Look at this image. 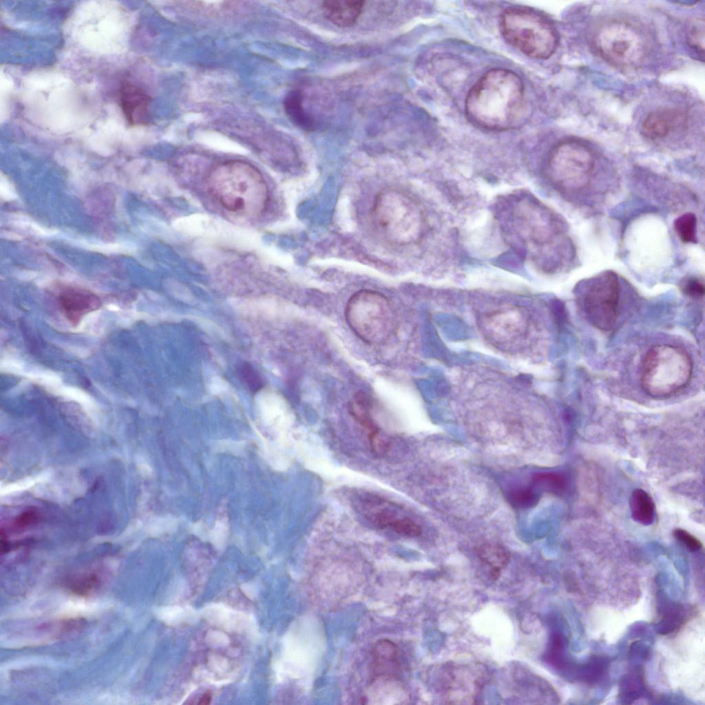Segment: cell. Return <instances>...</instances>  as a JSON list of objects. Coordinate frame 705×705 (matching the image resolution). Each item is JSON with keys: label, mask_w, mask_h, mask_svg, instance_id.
Returning a JSON list of instances; mask_svg holds the SVG:
<instances>
[{"label": "cell", "mask_w": 705, "mask_h": 705, "mask_svg": "<svg viewBox=\"0 0 705 705\" xmlns=\"http://www.w3.org/2000/svg\"><path fill=\"white\" fill-rule=\"evenodd\" d=\"M538 498L537 494L529 490L516 491L509 497L511 504L518 508L532 507L537 504Z\"/></svg>", "instance_id": "obj_27"}, {"label": "cell", "mask_w": 705, "mask_h": 705, "mask_svg": "<svg viewBox=\"0 0 705 705\" xmlns=\"http://www.w3.org/2000/svg\"><path fill=\"white\" fill-rule=\"evenodd\" d=\"M371 399L363 392H357L350 402L349 410L352 417L367 432L372 448L376 451L381 450L379 441V430L370 414Z\"/></svg>", "instance_id": "obj_18"}, {"label": "cell", "mask_w": 705, "mask_h": 705, "mask_svg": "<svg viewBox=\"0 0 705 705\" xmlns=\"http://www.w3.org/2000/svg\"><path fill=\"white\" fill-rule=\"evenodd\" d=\"M500 28L505 39L529 57L546 59L557 48L558 36L554 25L530 8H508L501 17Z\"/></svg>", "instance_id": "obj_5"}, {"label": "cell", "mask_w": 705, "mask_h": 705, "mask_svg": "<svg viewBox=\"0 0 705 705\" xmlns=\"http://www.w3.org/2000/svg\"><path fill=\"white\" fill-rule=\"evenodd\" d=\"M534 483L543 490L554 493L562 492L567 487L566 478L558 473H540L536 474Z\"/></svg>", "instance_id": "obj_24"}, {"label": "cell", "mask_w": 705, "mask_h": 705, "mask_svg": "<svg viewBox=\"0 0 705 705\" xmlns=\"http://www.w3.org/2000/svg\"><path fill=\"white\" fill-rule=\"evenodd\" d=\"M693 364L683 349L668 344L652 347L645 356L641 375L643 390L655 398H666L685 387Z\"/></svg>", "instance_id": "obj_6"}, {"label": "cell", "mask_w": 705, "mask_h": 705, "mask_svg": "<svg viewBox=\"0 0 705 705\" xmlns=\"http://www.w3.org/2000/svg\"><path fill=\"white\" fill-rule=\"evenodd\" d=\"M673 536L684 545L691 551H697L702 547V543L695 536L682 529H676L673 532Z\"/></svg>", "instance_id": "obj_28"}, {"label": "cell", "mask_w": 705, "mask_h": 705, "mask_svg": "<svg viewBox=\"0 0 705 705\" xmlns=\"http://www.w3.org/2000/svg\"><path fill=\"white\" fill-rule=\"evenodd\" d=\"M346 322L354 333L368 344L386 340L394 326V313L388 298L372 290H361L348 299Z\"/></svg>", "instance_id": "obj_7"}, {"label": "cell", "mask_w": 705, "mask_h": 705, "mask_svg": "<svg viewBox=\"0 0 705 705\" xmlns=\"http://www.w3.org/2000/svg\"><path fill=\"white\" fill-rule=\"evenodd\" d=\"M479 559L490 568L492 579H497L501 570L508 564L510 558L509 551L503 546L495 543H486L476 548Z\"/></svg>", "instance_id": "obj_19"}, {"label": "cell", "mask_w": 705, "mask_h": 705, "mask_svg": "<svg viewBox=\"0 0 705 705\" xmlns=\"http://www.w3.org/2000/svg\"><path fill=\"white\" fill-rule=\"evenodd\" d=\"M364 1L330 0L322 3L324 16L333 23L339 27L353 25L364 6Z\"/></svg>", "instance_id": "obj_17"}, {"label": "cell", "mask_w": 705, "mask_h": 705, "mask_svg": "<svg viewBox=\"0 0 705 705\" xmlns=\"http://www.w3.org/2000/svg\"><path fill=\"white\" fill-rule=\"evenodd\" d=\"M467 667H450L446 669L445 677H443L442 687L444 688V698L448 704L472 703L476 695L483 686V681L479 674H475Z\"/></svg>", "instance_id": "obj_11"}, {"label": "cell", "mask_w": 705, "mask_h": 705, "mask_svg": "<svg viewBox=\"0 0 705 705\" xmlns=\"http://www.w3.org/2000/svg\"><path fill=\"white\" fill-rule=\"evenodd\" d=\"M211 699V694L209 693H207L200 698L198 704H204V705L208 704L210 703Z\"/></svg>", "instance_id": "obj_30"}, {"label": "cell", "mask_w": 705, "mask_h": 705, "mask_svg": "<svg viewBox=\"0 0 705 705\" xmlns=\"http://www.w3.org/2000/svg\"><path fill=\"white\" fill-rule=\"evenodd\" d=\"M594 167V155L588 147L576 140H566L551 151L545 173L558 190L575 193L589 185Z\"/></svg>", "instance_id": "obj_8"}, {"label": "cell", "mask_w": 705, "mask_h": 705, "mask_svg": "<svg viewBox=\"0 0 705 705\" xmlns=\"http://www.w3.org/2000/svg\"><path fill=\"white\" fill-rule=\"evenodd\" d=\"M580 295L589 322L601 330H611L618 315L620 284L617 275L605 271L589 278L584 282Z\"/></svg>", "instance_id": "obj_10"}, {"label": "cell", "mask_w": 705, "mask_h": 705, "mask_svg": "<svg viewBox=\"0 0 705 705\" xmlns=\"http://www.w3.org/2000/svg\"><path fill=\"white\" fill-rule=\"evenodd\" d=\"M207 188L223 208L242 216L259 215L268 202V188L260 172L241 160L215 165L207 176Z\"/></svg>", "instance_id": "obj_2"}, {"label": "cell", "mask_w": 705, "mask_h": 705, "mask_svg": "<svg viewBox=\"0 0 705 705\" xmlns=\"http://www.w3.org/2000/svg\"><path fill=\"white\" fill-rule=\"evenodd\" d=\"M58 303L65 318L73 326L78 324L84 316L101 306L100 298L87 290L70 287L60 293Z\"/></svg>", "instance_id": "obj_13"}, {"label": "cell", "mask_w": 705, "mask_h": 705, "mask_svg": "<svg viewBox=\"0 0 705 705\" xmlns=\"http://www.w3.org/2000/svg\"><path fill=\"white\" fill-rule=\"evenodd\" d=\"M375 520L380 528L390 527L395 532L406 536L416 537L421 533V527L407 518H396L386 512H379L376 515Z\"/></svg>", "instance_id": "obj_21"}, {"label": "cell", "mask_w": 705, "mask_h": 705, "mask_svg": "<svg viewBox=\"0 0 705 705\" xmlns=\"http://www.w3.org/2000/svg\"><path fill=\"white\" fill-rule=\"evenodd\" d=\"M119 105L130 126L146 125L151 102V96L138 85L125 80L118 92Z\"/></svg>", "instance_id": "obj_12"}, {"label": "cell", "mask_w": 705, "mask_h": 705, "mask_svg": "<svg viewBox=\"0 0 705 705\" xmlns=\"http://www.w3.org/2000/svg\"><path fill=\"white\" fill-rule=\"evenodd\" d=\"M238 370L240 378L251 391L257 392L264 386L262 377L249 364H241Z\"/></svg>", "instance_id": "obj_26"}, {"label": "cell", "mask_w": 705, "mask_h": 705, "mask_svg": "<svg viewBox=\"0 0 705 705\" xmlns=\"http://www.w3.org/2000/svg\"><path fill=\"white\" fill-rule=\"evenodd\" d=\"M674 229L679 238L684 242H694L696 240V218L692 213H686L679 216L674 222Z\"/></svg>", "instance_id": "obj_23"}, {"label": "cell", "mask_w": 705, "mask_h": 705, "mask_svg": "<svg viewBox=\"0 0 705 705\" xmlns=\"http://www.w3.org/2000/svg\"><path fill=\"white\" fill-rule=\"evenodd\" d=\"M371 668L373 676H399L400 671L399 651L392 641L378 640L371 651Z\"/></svg>", "instance_id": "obj_16"}, {"label": "cell", "mask_w": 705, "mask_h": 705, "mask_svg": "<svg viewBox=\"0 0 705 705\" xmlns=\"http://www.w3.org/2000/svg\"><path fill=\"white\" fill-rule=\"evenodd\" d=\"M525 109V88L514 72L492 69L469 91L465 110L474 125L490 131H506L518 126Z\"/></svg>", "instance_id": "obj_1"}, {"label": "cell", "mask_w": 705, "mask_h": 705, "mask_svg": "<svg viewBox=\"0 0 705 705\" xmlns=\"http://www.w3.org/2000/svg\"><path fill=\"white\" fill-rule=\"evenodd\" d=\"M372 218L387 241L398 246L417 243L425 229V217L420 204L395 188L384 189L377 195Z\"/></svg>", "instance_id": "obj_4"}, {"label": "cell", "mask_w": 705, "mask_h": 705, "mask_svg": "<svg viewBox=\"0 0 705 705\" xmlns=\"http://www.w3.org/2000/svg\"><path fill=\"white\" fill-rule=\"evenodd\" d=\"M284 107L287 115L297 125L307 130L313 128L312 120L303 108L302 96L298 91H291L286 95Z\"/></svg>", "instance_id": "obj_22"}, {"label": "cell", "mask_w": 705, "mask_h": 705, "mask_svg": "<svg viewBox=\"0 0 705 705\" xmlns=\"http://www.w3.org/2000/svg\"><path fill=\"white\" fill-rule=\"evenodd\" d=\"M682 289L686 295L695 299L701 298L704 294L703 281L695 277H691L684 281Z\"/></svg>", "instance_id": "obj_29"}, {"label": "cell", "mask_w": 705, "mask_h": 705, "mask_svg": "<svg viewBox=\"0 0 705 705\" xmlns=\"http://www.w3.org/2000/svg\"><path fill=\"white\" fill-rule=\"evenodd\" d=\"M630 509L632 518L643 525H651L655 517V504L644 490H635L630 498Z\"/></svg>", "instance_id": "obj_20"}, {"label": "cell", "mask_w": 705, "mask_h": 705, "mask_svg": "<svg viewBox=\"0 0 705 705\" xmlns=\"http://www.w3.org/2000/svg\"><path fill=\"white\" fill-rule=\"evenodd\" d=\"M704 21L697 19L690 26L687 34V43L695 52L702 56L704 54Z\"/></svg>", "instance_id": "obj_25"}, {"label": "cell", "mask_w": 705, "mask_h": 705, "mask_svg": "<svg viewBox=\"0 0 705 705\" xmlns=\"http://www.w3.org/2000/svg\"><path fill=\"white\" fill-rule=\"evenodd\" d=\"M687 114L677 107H662L650 112L641 125L642 134L652 140L666 137L673 131L686 126Z\"/></svg>", "instance_id": "obj_15"}, {"label": "cell", "mask_w": 705, "mask_h": 705, "mask_svg": "<svg viewBox=\"0 0 705 705\" xmlns=\"http://www.w3.org/2000/svg\"><path fill=\"white\" fill-rule=\"evenodd\" d=\"M361 700L369 704H403L408 694L399 676H373Z\"/></svg>", "instance_id": "obj_14"}, {"label": "cell", "mask_w": 705, "mask_h": 705, "mask_svg": "<svg viewBox=\"0 0 705 705\" xmlns=\"http://www.w3.org/2000/svg\"><path fill=\"white\" fill-rule=\"evenodd\" d=\"M503 210L501 224L507 235L534 262L543 263V251L560 231L553 214L529 197L512 200Z\"/></svg>", "instance_id": "obj_3"}, {"label": "cell", "mask_w": 705, "mask_h": 705, "mask_svg": "<svg viewBox=\"0 0 705 705\" xmlns=\"http://www.w3.org/2000/svg\"><path fill=\"white\" fill-rule=\"evenodd\" d=\"M594 45L602 59L620 67L637 65L649 51L644 32L624 20H613L601 25L596 33Z\"/></svg>", "instance_id": "obj_9"}]
</instances>
